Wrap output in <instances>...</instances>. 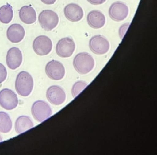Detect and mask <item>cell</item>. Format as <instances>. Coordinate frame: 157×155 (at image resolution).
<instances>
[{
  "label": "cell",
  "mask_w": 157,
  "mask_h": 155,
  "mask_svg": "<svg viewBox=\"0 0 157 155\" xmlns=\"http://www.w3.org/2000/svg\"><path fill=\"white\" fill-rule=\"evenodd\" d=\"M41 2L47 5L54 4L56 1V0H41Z\"/></svg>",
  "instance_id": "cell-24"
},
{
  "label": "cell",
  "mask_w": 157,
  "mask_h": 155,
  "mask_svg": "<svg viewBox=\"0 0 157 155\" xmlns=\"http://www.w3.org/2000/svg\"><path fill=\"white\" fill-rule=\"evenodd\" d=\"M108 14L112 20L115 22H121L125 19L128 15V8L124 2H116L111 5Z\"/></svg>",
  "instance_id": "cell-9"
},
{
  "label": "cell",
  "mask_w": 157,
  "mask_h": 155,
  "mask_svg": "<svg viewBox=\"0 0 157 155\" xmlns=\"http://www.w3.org/2000/svg\"><path fill=\"white\" fill-rule=\"evenodd\" d=\"M87 86L88 84L83 81H80L76 82L73 85L71 89V94L73 97H77Z\"/></svg>",
  "instance_id": "cell-20"
},
{
  "label": "cell",
  "mask_w": 157,
  "mask_h": 155,
  "mask_svg": "<svg viewBox=\"0 0 157 155\" xmlns=\"http://www.w3.org/2000/svg\"><path fill=\"white\" fill-rule=\"evenodd\" d=\"M19 101L17 95L11 89L4 88L0 91V106L11 110L17 107Z\"/></svg>",
  "instance_id": "cell-7"
},
{
  "label": "cell",
  "mask_w": 157,
  "mask_h": 155,
  "mask_svg": "<svg viewBox=\"0 0 157 155\" xmlns=\"http://www.w3.org/2000/svg\"><path fill=\"white\" fill-rule=\"evenodd\" d=\"M12 128V122L9 114L4 112H0V132L7 133Z\"/></svg>",
  "instance_id": "cell-19"
},
{
  "label": "cell",
  "mask_w": 157,
  "mask_h": 155,
  "mask_svg": "<svg viewBox=\"0 0 157 155\" xmlns=\"http://www.w3.org/2000/svg\"><path fill=\"white\" fill-rule=\"evenodd\" d=\"M25 36V30L22 26L13 24L9 27L7 31L8 39L13 43L21 42Z\"/></svg>",
  "instance_id": "cell-14"
},
{
  "label": "cell",
  "mask_w": 157,
  "mask_h": 155,
  "mask_svg": "<svg viewBox=\"0 0 157 155\" xmlns=\"http://www.w3.org/2000/svg\"><path fill=\"white\" fill-rule=\"evenodd\" d=\"M73 66L78 73L87 74L93 69L94 61L91 55L87 52L77 54L73 59Z\"/></svg>",
  "instance_id": "cell-2"
},
{
  "label": "cell",
  "mask_w": 157,
  "mask_h": 155,
  "mask_svg": "<svg viewBox=\"0 0 157 155\" xmlns=\"http://www.w3.org/2000/svg\"><path fill=\"white\" fill-rule=\"evenodd\" d=\"M22 61V54L20 49L14 47L8 51L6 56V63L10 69L14 70L19 68Z\"/></svg>",
  "instance_id": "cell-12"
},
{
  "label": "cell",
  "mask_w": 157,
  "mask_h": 155,
  "mask_svg": "<svg viewBox=\"0 0 157 155\" xmlns=\"http://www.w3.org/2000/svg\"><path fill=\"white\" fill-rule=\"evenodd\" d=\"M89 47L96 55H103L108 52L110 44L105 38L101 35L92 37L89 41Z\"/></svg>",
  "instance_id": "cell-5"
},
{
  "label": "cell",
  "mask_w": 157,
  "mask_h": 155,
  "mask_svg": "<svg viewBox=\"0 0 157 155\" xmlns=\"http://www.w3.org/2000/svg\"><path fill=\"white\" fill-rule=\"evenodd\" d=\"M34 51L39 56H45L49 54L53 48L51 39L45 35L37 37L34 40L33 45Z\"/></svg>",
  "instance_id": "cell-6"
},
{
  "label": "cell",
  "mask_w": 157,
  "mask_h": 155,
  "mask_svg": "<svg viewBox=\"0 0 157 155\" xmlns=\"http://www.w3.org/2000/svg\"><path fill=\"white\" fill-rule=\"evenodd\" d=\"M87 21L88 24L92 28L99 29L105 24V18L101 11L94 10L89 13L87 15Z\"/></svg>",
  "instance_id": "cell-15"
},
{
  "label": "cell",
  "mask_w": 157,
  "mask_h": 155,
  "mask_svg": "<svg viewBox=\"0 0 157 155\" xmlns=\"http://www.w3.org/2000/svg\"><path fill=\"white\" fill-rule=\"evenodd\" d=\"M38 21L41 27L46 31H51L56 28L59 22L58 15L51 10H45L38 16Z\"/></svg>",
  "instance_id": "cell-3"
},
{
  "label": "cell",
  "mask_w": 157,
  "mask_h": 155,
  "mask_svg": "<svg viewBox=\"0 0 157 155\" xmlns=\"http://www.w3.org/2000/svg\"><path fill=\"white\" fill-rule=\"evenodd\" d=\"M34 86V81L32 75L26 71H21L18 75L15 81L16 91L22 96H29Z\"/></svg>",
  "instance_id": "cell-1"
},
{
  "label": "cell",
  "mask_w": 157,
  "mask_h": 155,
  "mask_svg": "<svg viewBox=\"0 0 157 155\" xmlns=\"http://www.w3.org/2000/svg\"><path fill=\"white\" fill-rule=\"evenodd\" d=\"M45 72L49 78L58 81L61 80L65 76V69L60 62L53 60L47 64Z\"/></svg>",
  "instance_id": "cell-10"
},
{
  "label": "cell",
  "mask_w": 157,
  "mask_h": 155,
  "mask_svg": "<svg viewBox=\"0 0 157 155\" xmlns=\"http://www.w3.org/2000/svg\"><path fill=\"white\" fill-rule=\"evenodd\" d=\"M32 113L33 117L36 121L42 122L51 116L52 111L46 102L43 100H37L32 106Z\"/></svg>",
  "instance_id": "cell-4"
},
{
  "label": "cell",
  "mask_w": 157,
  "mask_h": 155,
  "mask_svg": "<svg viewBox=\"0 0 157 155\" xmlns=\"http://www.w3.org/2000/svg\"><path fill=\"white\" fill-rule=\"evenodd\" d=\"M76 48L75 42L69 37L63 38L56 46V52L61 58H69L72 56Z\"/></svg>",
  "instance_id": "cell-8"
},
{
  "label": "cell",
  "mask_w": 157,
  "mask_h": 155,
  "mask_svg": "<svg viewBox=\"0 0 157 155\" xmlns=\"http://www.w3.org/2000/svg\"><path fill=\"white\" fill-rule=\"evenodd\" d=\"M129 25H130L129 23H126L121 26L120 28H119V35L121 39H123V37L124 36L127 30L129 27Z\"/></svg>",
  "instance_id": "cell-22"
},
{
  "label": "cell",
  "mask_w": 157,
  "mask_h": 155,
  "mask_svg": "<svg viewBox=\"0 0 157 155\" xmlns=\"http://www.w3.org/2000/svg\"><path fill=\"white\" fill-rule=\"evenodd\" d=\"M106 0H87L88 2L92 5H98L104 3Z\"/></svg>",
  "instance_id": "cell-23"
},
{
  "label": "cell",
  "mask_w": 157,
  "mask_h": 155,
  "mask_svg": "<svg viewBox=\"0 0 157 155\" xmlns=\"http://www.w3.org/2000/svg\"><path fill=\"white\" fill-rule=\"evenodd\" d=\"M34 126L33 123L30 117L21 116L18 117L15 123V129L16 133L21 134Z\"/></svg>",
  "instance_id": "cell-17"
},
{
  "label": "cell",
  "mask_w": 157,
  "mask_h": 155,
  "mask_svg": "<svg viewBox=\"0 0 157 155\" xmlns=\"http://www.w3.org/2000/svg\"><path fill=\"white\" fill-rule=\"evenodd\" d=\"M64 13L67 19L73 22L80 21L84 15L82 8L76 3L67 5L64 8Z\"/></svg>",
  "instance_id": "cell-13"
},
{
  "label": "cell",
  "mask_w": 157,
  "mask_h": 155,
  "mask_svg": "<svg viewBox=\"0 0 157 155\" xmlns=\"http://www.w3.org/2000/svg\"><path fill=\"white\" fill-rule=\"evenodd\" d=\"M46 97L49 102L56 106L63 104L66 99V95L63 88L59 86H50L46 92Z\"/></svg>",
  "instance_id": "cell-11"
},
{
  "label": "cell",
  "mask_w": 157,
  "mask_h": 155,
  "mask_svg": "<svg viewBox=\"0 0 157 155\" xmlns=\"http://www.w3.org/2000/svg\"><path fill=\"white\" fill-rule=\"evenodd\" d=\"M2 137L0 135V142H2Z\"/></svg>",
  "instance_id": "cell-25"
},
{
  "label": "cell",
  "mask_w": 157,
  "mask_h": 155,
  "mask_svg": "<svg viewBox=\"0 0 157 155\" xmlns=\"http://www.w3.org/2000/svg\"><path fill=\"white\" fill-rule=\"evenodd\" d=\"M19 17L25 24H32L36 22V12L31 6H24L19 11Z\"/></svg>",
  "instance_id": "cell-16"
},
{
  "label": "cell",
  "mask_w": 157,
  "mask_h": 155,
  "mask_svg": "<svg viewBox=\"0 0 157 155\" xmlns=\"http://www.w3.org/2000/svg\"><path fill=\"white\" fill-rule=\"evenodd\" d=\"M13 16V8L10 4L3 5L0 8V22L3 24L10 23Z\"/></svg>",
  "instance_id": "cell-18"
},
{
  "label": "cell",
  "mask_w": 157,
  "mask_h": 155,
  "mask_svg": "<svg viewBox=\"0 0 157 155\" xmlns=\"http://www.w3.org/2000/svg\"><path fill=\"white\" fill-rule=\"evenodd\" d=\"M7 76V71L6 67L0 63V84L6 80Z\"/></svg>",
  "instance_id": "cell-21"
}]
</instances>
